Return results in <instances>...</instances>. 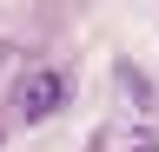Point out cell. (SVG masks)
I'll use <instances>...</instances> for the list:
<instances>
[{
	"instance_id": "cell-1",
	"label": "cell",
	"mask_w": 159,
	"mask_h": 152,
	"mask_svg": "<svg viewBox=\"0 0 159 152\" xmlns=\"http://www.w3.org/2000/svg\"><path fill=\"white\" fill-rule=\"evenodd\" d=\"M60 99H66V73H53V66H33L27 80L13 86V106H20V119H53L60 112Z\"/></svg>"
},
{
	"instance_id": "cell-2",
	"label": "cell",
	"mask_w": 159,
	"mask_h": 152,
	"mask_svg": "<svg viewBox=\"0 0 159 152\" xmlns=\"http://www.w3.org/2000/svg\"><path fill=\"white\" fill-rule=\"evenodd\" d=\"M0 66H13V46H7V40H0Z\"/></svg>"
},
{
	"instance_id": "cell-3",
	"label": "cell",
	"mask_w": 159,
	"mask_h": 152,
	"mask_svg": "<svg viewBox=\"0 0 159 152\" xmlns=\"http://www.w3.org/2000/svg\"><path fill=\"white\" fill-rule=\"evenodd\" d=\"M133 152H146V145H133Z\"/></svg>"
}]
</instances>
